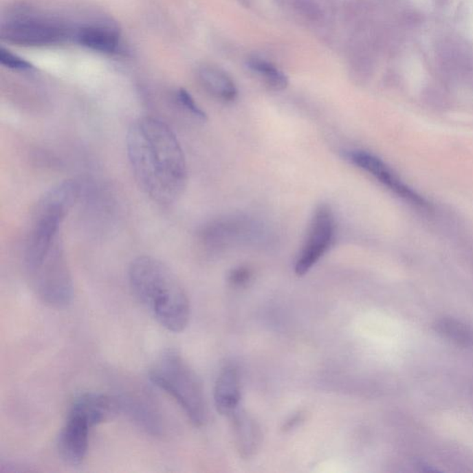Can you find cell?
<instances>
[{
  "label": "cell",
  "mask_w": 473,
  "mask_h": 473,
  "mask_svg": "<svg viewBox=\"0 0 473 473\" xmlns=\"http://www.w3.org/2000/svg\"><path fill=\"white\" fill-rule=\"evenodd\" d=\"M126 142L129 162L142 192L160 204L181 197L187 184L186 158L171 129L157 118H139Z\"/></svg>",
  "instance_id": "obj_1"
},
{
  "label": "cell",
  "mask_w": 473,
  "mask_h": 473,
  "mask_svg": "<svg viewBox=\"0 0 473 473\" xmlns=\"http://www.w3.org/2000/svg\"><path fill=\"white\" fill-rule=\"evenodd\" d=\"M129 283L137 299L169 332L179 333L188 327L190 300L170 268L152 256H140L129 268Z\"/></svg>",
  "instance_id": "obj_2"
},
{
  "label": "cell",
  "mask_w": 473,
  "mask_h": 473,
  "mask_svg": "<svg viewBox=\"0 0 473 473\" xmlns=\"http://www.w3.org/2000/svg\"><path fill=\"white\" fill-rule=\"evenodd\" d=\"M80 192V182L71 179L53 187L40 199L32 217L24 247L25 270L41 261L58 243L59 228L76 203Z\"/></svg>",
  "instance_id": "obj_3"
},
{
  "label": "cell",
  "mask_w": 473,
  "mask_h": 473,
  "mask_svg": "<svg viewBox=\"0 0 473 473\" xmlns=\"http://www.w3.org/2000/svg\"><path fill=\"white\" fill-rule=\"evenodd\" d=\"M150 380L177 402L193 426H204L208 410L198 375L182 354L168 349L153 364Z\"/></svg>",
  "instance_id": "obj_4"
},
{
  "label": "cell",
  "mask_w": 473,
  "mask_h": 473,
  "mask_svg": "<svg viewBox=\"0 0 473 473\" xmlns=\"http://www.w3.org/2000/svg\"><path fill=\"white\" fill-rule=\"evenodd\" d=\"M75 24L26 4L16 5L2 21L0 36L8 44L45 47L74 38Z\"/></svg>",
  "instance_id": "obj_5"
},
{
  "label": "cell",
  "mask_w": 473,
  "mask_h": 473,
  "mask_svg": "<svg viewBox=\"0 0 473 473\" xmlns=\"http://www.w3.org/2000/svg\"><path fill=\"white\" fill-rule=\"evenodd\" d=\"M25 271L34 293L48 307L64 309L71 305L74 280L59 241L50 254Z\"/></svg>",
  "instance_id": "obj_6"
},
{
  "label": "cell",
  "mask_w": 473,
  "mask_h": 473,
  "mask_svg": "<svg viewBox=\"0 0 473 473\" xmlns=\"http://www.w3.org/2000/svg\"><path fill=\"white\" fill-rule=\"evenodd\" d=\"M334 232L335 219L331 208L321 204L314 211L307 238L296 261L295 273L298 276H305L324 256L331 245Z\"/></svg>",
  "instance_id": "obj_7"
},
{
  "label": "cell",
  "mask_w": 473,
  "mask_h": 473,
  "mask_svg": "<svg viewBox=\"0 0 473 473\" xmlns=\"http://www.w3.org/2000/svg\"><path fill=\"white\" fill-rule=\"evenodd\" d=\"M94 427L85 414L71 406L56 441L59 456L65 463L72 466L82 464L87 455L89 437Z\"/></svg>",
  "instance_id": "obj_8"
},
{
  "label": "cell",
  "mask_w": 473,
  "mask_h": 473,
  "mask_svg": "<svg viewBox=\"0 0 473 473\" xmlns=\"http://www.w3.org/2000/svg\"><path fill=\"white\" fill-rule=\"evenodd\" d=\"M74 42L95 52L115 55L122 50V34L117 24L100 18L75 24Z\"/></svg>",
  "instance_id": "obj_9"
},
{
  "label": "cell",
  "mask_w": 473,
  "mask_h": 473,
  "mask_svg": "<svg viewBox=\"0 0 473 473\" xmlns=\"http://www.w3.org/2000/svg\"><path fill=\"white\" fill-rule=\"evenodd\" d=\"M234 441L241 458L252 459L256 454L262 440L260 427L247 411L238 410L230 417Z\"/></svg>",
  "instance_id": "obj_10"
},
{
  "label": "cell",
  "mask_w": 473,
  "mask_h": 473,
  "mask_svg": "<svg viewBox=\"0 0 473 473\" xmlns=\"http://www.w3.org/2000/svg\"><path fill=\"white\" fill-rule=\"evenodd\" d=\"M122 413L125 414L136 426L147 434L157 435L162 431V421L155 406L140 396H118Z\"/></svg>",
  "instance_id": "obj_11"
},
{
  "label": "cell",
  "mask_w": 473,
  "mask_h": 473,
  "mask_svg": "<svg viewBox=\"0 0 473 473\" xmlns=\"http://www.w3.org/2000/svg\"><path fill=\"white\" fill-rule=\"evenodd\" d=\"M214 397L217 411L227 417L240 408L241 381L236 368L222 369L217 379Z\"/></svg>",
  "instance_id": "obj_12"
},
{
  "label": "cell",
  "mask_w": 473,
  "mask_h": 473,
  "mask_svg": "<svg viewBox=\"0 0 473 473\" xmlns=\"http://www.w3.org/2000/svg\"><path fill=\"white\" fill-rule=\"evenodd\" d=\"M197 79L201 87L209 95L219 100L232 102L238 96V90L233 80L227 72L217 67L204 65L197 71Z\"/></svg>",
  "instance_id": "obj_13"
},
{
  "label": "cell",
  "mask_w": 473,
  "mask_h": 473,
  "mask_svg": "<svg viewBox=\"0 0 473 473\" xmlns=\"http://www.w3.org/2000/svg\"><path fill=\"white\" fill-rule=\"evenodd\" d=\"M248 68L256 74L266 86L275 91H282L289 85V79L286 74L276 68L272 63L265 59L254 56L248 59Z\"/></svg>",
  "instance_id": "obj_14"
},
{
  "label": "cell",
  "mask_w": 473,
  "mask_h": 473,
  "mask_svg": "<svg viewBox=\"0 0 473 473\" xmlns=\"http://www.w3.org/2000/svg\"><path fill=\"white\" fill-rule=\"evenodd\" d=\"M434 329L439 334L462 346L473 345V332L464 324L453 319L437 322Z\"/></svg>",
  "instance_id": "obj_15"
},
{
  "label": "cell",
  "mask_w": 473,
  "mask_h": 473,
  "mask_svg": "<svg viewBox=\"0 0 473 473\" xmlns=\"http://www.w3.org/2000/svg\"><path fill=\"white\" fill-rule=\"evenodd\" d=\"M175 98H176L177 103L179 104L181 109L188 115L199 120V122H206L207 120L206 112L198 106L195 98L190 96L188 91L182 88L179 89L176 92Z\"/></svg>",
  "instance_id": "obj_16"
},
{
  "label": "cell",
  "mask_w": 473,
  "mask_h": 473,
  "mask_svg": "<svg viewBox=\"0 0 473 473\" xmlns=\"http://www.w3.org/2000/svg\"><path fill=\"white\" fill-rule=\"evenodd\" d=\"M0 63L2 66L16 72H31L34 69L33 64L4 47L0 50Z\"/></svg>",
  "instance_id": "obj_17"
},
{
  "label": "cell",
  "mask_w": 473,
  "mask_h": 473,
  "mask_svg": "<svg viewBox=\"0 0 473 473\" xmlns=\"http://www.w3.org/2000/svg\"><path fill=\"white\" fill-rule=\"evenodd\" d=\"M251 276V270L249 268L241 266V267L236 268L230 273V281L234 286H243V285L248 283Z\"/></svg>",
  "instance_id": "obj_18"
},
{
  "label": "cell",
  "mask_w": 473,
  "mask_h": 473,
  "mask_svg": "<svg viewBox=\"0 0 473 473\" xmlns=\"http://www.w3.org/2000/svg\"><path fill=\"white\" fill-rule=\"evenodd\" d=\"M302 421V414H296L293 417L290 418L289 420L287 421L286 424H285L284 430H290L294 428L296 426L300 424V421Z\"/></svg>",
  "instance_id": "obj_19"
}]
</instances>
